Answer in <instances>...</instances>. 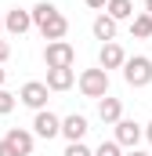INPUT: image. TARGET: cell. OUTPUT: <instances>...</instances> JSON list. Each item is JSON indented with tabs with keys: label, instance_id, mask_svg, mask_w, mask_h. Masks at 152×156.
<instances>
[{
	"label": "cell",
	"instance_id": "9a60e30c",
	"mask_svg": "<svg viewBox=\"0 0 152 156\" xmlns=\"http://www.w3.org/2000/svg\"><path fill=\"white\" fill-rule=\"evenodd\" d=\"M130 33H134L138 40H149L152 37V15H145V11L134 15V18H130Z\"/></svg>",
	"mask_w": 152,
	"mask_h": 156
},
{
	"label": "cell",
	"instance_id": "6da1fadb",
	"mask_svg": "<svg viewBox=\"0 0 152 156\" xmlns=\"http://www.w3.org/2000/svg\"><path fill=\"white\" fill-rule=\"evenodd\" d=\"M33 26L43 33L47 44H51V40H65V33H69V18H65L54 4H47V0H40L36 7H33Z\"/></svg>",
	"mask_w": 152,
	"mask_h": 156
},
{
	"label": "cell",
	"instance_id": "ffe728a7",
	"mask_svg": "<svg viewBox=\"0 0 152 156\" xmlns=\"http://www.w3.org/2000/svg\"><path fill=\"white\" fill-rule=\"evenodd\" d=\"M0 156H18V153H15V145H11L7 138H0Z\"/></svg>",
	"mask_w": 152,
	"mask_h": 156
},
{
	"label": "cell",
	"instance_id": "30bf717a",
	"mask_svg": "<svg viewBox=\"0 0 152 156\" xmlns=\"http://www.w3.org/2000/svg\"><path fill=\"white\" fill-rule=\"evenodd\" d=\"M4 138L15 145V153H18V156H33V142H36V134H33V131H26V127H11Z\"/></svg>",
	"mask_w": 152,
	"mask_h": 156
},
{
	"label": "cell",
	"instance_id": "44dd1931",
	"mask_svg": "<svg viewBox=\"0 0 152 156\" xmlns=\"http://www.w3.org/2000/svg\"><path fill=\"white\" fill-rule=\"evenodd\" d=\"M7 58H11V44H7V40H0V66H4Z\"/></svg>",
	"mask_w": 152,
	"mask_h": 156
},
{
	"label": "cell",
	"instance_id": "d6986e66",
	"mask_svg": "<svg viewBox=\"0 0 152 156\" xmlns=\"http://www.w3.org/2000/svg\"><path fill=\"white\" fill-rule=\"evenodd\" d=\"M62 156H94V153H91V149H87L83 142H69V145H65V153H62Z\"/></svg>",
	"mask_w": 152,
	"mask_h": 156
},
{
	"label": "cell",
	"instance_id": "4316f807",
	"mask_svg": "<svg viewBox=\"0 0 152 156\" xmlns=\"http://www.w3.org/2000/svg\"><path fill=\"white\" fill-rule=\"evenodd\" d=\"M0 33H4V18H0Z\"/></svg>",
	"mask_w": 152,
	"mask_h": 156
},
{
	"label": "cell",
	"instance_id": "7c38bea8",
	"mask_svg": "<svg viewBox=\"0 0 152 156\" xmlns=\"http://www.w3.org/2000/svg\"><path fill=\"white\" fill-rule=\"evenodd\" d=\"M98 120H102V123H119V120H123V102L105 94V98L98 102Z\"/></svg>",
	"mask_w": 152,
	"mask_h": 156
},
{
	"label": "cell",
	"instance_id": "7402d4cb",
	"mask_svg": "<svg viewBox=\"0 0 152 156\" xmlns=\"http://www.w3.org/2000/svg\"><path fill=\"white\" fill-rule=\"evenodd\" d=\"M87 7H94V11H102V7H109V0H83Z\"/></svg>",
	"mask_w": 152,
	"mask_h": 156
},
{
	"label": "cell",
	"instance_id": "277c9868",
	"mask_svg": "<svg viewBox=\"0 0 152 156\" xmlns=\"http://www.w3.org/2000/svg\"><path fill=\"white\" fill-rule=\"evenodd\" d=\"M123 80H127L130 87H149V83H152V58H145V55L127 58V66H123Z\"/></svg>",
	"mask_w": 152,
	"mask_h": 156
},
{
	"label": "cell",
	"instance_id": "d4e9b609",
	"mask_svg": "<svg viewBox=\"0 0 152 156\" xmlns=\"http://www.w3.org/2000/svg\"><path fill=\"white\" fill-rule=\"evenodd\" d=\"M127 156H149V153H138V149H130V153H127Z\"/></svg>",
	"mask_w": 152,
	"mask_h": 156
},
{
	"label": "cell",
	"instance_id": "52a82bcc",
	"mask_svg": "<svg viewBox=\"0 0 152 156\" xmlns=\"http://www.w3.org/2000/svg\"><path fill=\"white\" fill-rule=\"evenodd\" d=\"M4 29H7V33H15V37L29 33V29H33V11H22V7H11V11L4 15Z\"/></svg>",
	"mask_w": 152,
	"mask_h": 156
},
{
	"label": "cell",
	"instance_id": "8fae6325",
	"mask_svg": "<svg viewBox=\"0 0 152 156\" xmlns=\"http://www.w3.org/2000/svg\"><path fill=\"white\" fill-rule=\"evenodd\" d=\"M87 131H91V127H87V116H80V113H69V116L62 120V134H65V142H83Z\"/></svg>",
	"mask_w": 152,
	"mask_h": 156
},
{
	"label": "cell",
	"instance_id": "8992f818",
	"mask_svg": "<svg viewBox=\"0 0 152 156\" xmlns=\"http://www.w3.org/2000/svg\"><path fill=\"white\" fill-rule=\"evenodd\" d=\"M33 134H36V138H47V142H51L54 134H62V120L54 116L51 109H40L36 116H33Z\"/></svg>",
	"mask_w": 152,
	"mask_h": 156
},
{
	"label": "cell",
	"instance_id": "9c48e42d",
	"mask_svg": "<svg viewBox=\"0 0 152 156\" xmlns=\"http://www.w3.org/2000/svg\"><path fill=\"white\" fill-rule=\"evenodd\" d=\"M98 66H102V69H105V73H109V69H123V66H127V55H123V47H119V44H102V55H98Z\"/></svg>",
	"mask_w": 152,
	"mask_h": 156
},
{
	"label": "cell",
	"instance_id": "603a6c76",
	"mask_svg": "<svg viewBox=\"0 0 152 156\" xmlns=\"http://www.w3.org/2000/svg\"><path fill=\"white\" fill-rule=\"evenodd\" d=\"M145 15H152V0H145Z\"/></svg>",
	"mask_w": 152,
	"mask_h": 156
},
{
	"label": "cell",
	"instance_id": "5b68a950",
	"mask_svg": "<svg viewBox=\"0 0 152 156\" xmlns=\"http://www.w3.org/2000/svg\"><path fill=\"white\" fill-rule=\"evenodd\" d=\"M47 91H51L47 83H40V80H29V83H22V91H18V102L40 113V109L47 105Z\"/></svg>",
	"mask_w": 152,
	"mask_h": 156
},
{
	"label": "cell",
	"instance_id": "4fadbf2b",
	"mask_svg": "<svg viewBox=\"0 0 152 156\" xmlns=\"http://www.w3.org/2000/svg\"><path fill=\"white\" fill-rule=\"evenodd\" d=\"M91 29H94V40H102V44H112V40H116V18H112V15H98Z\"/></svg>",
	"mask_w": 152,
	"mask_h": 156
},
{
	"label": "cell",
	"instance_id": "e0dca14e",
	"mask_svg": "<svg viewBox=\"0 0 152 156\" xmlns=\"http://www.w3.org/2000/svg\"><path fill=\"white\" fill-rule=\"evenodd\" d=\"M119 149H123V145L112 138V142H102V145L94 149V156H119Z\"/></svg>",
	"mask_w": 152,
	"mask_h": 156
},
{
	"label": "cell",
	"instance_id": "484cf974",
	"mask_svg": "<svg viewBox=\"0 0 152 156\" xmlns=\"http://www.w3.org/2000/svg\"><path fill=\"white\" fill-rule=\"evenodd\" d=\"M4 80H7V73H4V69H0V87H4Z\"/></svg>",
	"mask_w": 152,
	"mask_h": 156
},
{
	"label": "cell",
	"instance_id": "cb8c5ba5",
	"mask_svg": "<svg viewBox=\"0 0 152 156\" xmlns=\"http://www.w3.org/2000/svg\"><path fill=\"white\" fill-rule=\"evenodd\" d=\"M145 138H149V142H152V123H149V127H145Z\"/></svg>",
	"mask_w": 152,
	"mask_h": 156
},
{
	"label": "cell",
	"instance_id": "7a4b0ae2",
	"mask_svg": "<svg viewBox=\"0 0 152 156\" xmlns=\"http://www.w3.org/2000/svg\"><path fill=\"white\" fill-rule=\"evenodd\" d=\"M76 83H80V91H83V98H98V102H102V98L109 94V73H105L102 66H98V69H83Z\"/></svg>",
	"mask_w": 152,
	"mask_h": 156
},
{
	"label": "cell",
	"instance_id": "ba28073f",
	"mask_svg": "<svg viewBox=\"0 0 152 156\" xmlns=\"http://www.w3.org/2000/svg\"><path fill=\"white\" fill-rule=\"evenodd\" d=\"M116 127V142L119 145H127V149H138V142H141V123L138 120H119V123H112Z\"/></svg>",
	"mask_w": 152,
	"mask_h": 156
},
{
	"label": "cell",
	"instance_id": "ac0fdd59",
	"mask_svg": "<svg viewBox=\"0 0 152 156\" xmlns=\"http://www.w3.org/2000/svg\"><path fill=\"white\" fill-rule=\"evenodd\" d=\"M15 98H18V94H11V91L0 87V116H7V113L15 109Z\"/></svg>",
	"mask_w": 152,
	"mask_h": 156
},
{
	"label": "cell",
	"instance_id": "3957f363",
	"mask_svg": "<svg viewBox=\"0 0 152 156\" xmlns=\"http://www.w3.org/2000/svg\"><path fill=\"white\" fill-rule=\"evenodd\" d=\"M43 62H47V69H73V62H76L73 44L69 40H51L43 47Z\"/></svg>",
	"mask_w": 152,
	"mask_h": 156
},
{
	"label": "cell",
	"instance_id": "2e32d148",
	"mask_svg": "<svg viewBox=\"0 0 152 156\" xmlns=\"http://www.w3.org/2000/svg\"><path fill=\"white\" fill-rule=\"evenodd\" d=\"M105 15H112L116 22H123V18H134V4H130V0H109Z\"/></svg>",
	"mask_w": 152,
	"mask_h": 156
},
{
	"label": "cell",
	"instance_id": "5bb4252c",
	"mask_svg": "<svg viewBox=\"0 0 152 156\" xmlns=\"http://www.w3.org/2000/svg\"><path fill=\"white\" fill-rule=\"evenodd\" d=\"M73 80H76L73 69H47V87H51V91H69Z\"/></svg>",
	"mask_w": 152,
	"mask_h": 156
}]
</instances>
